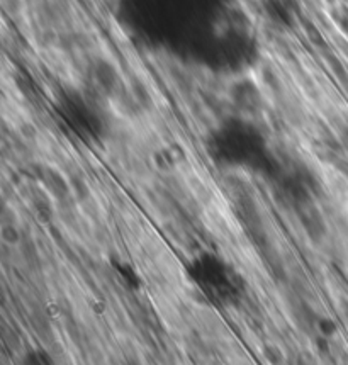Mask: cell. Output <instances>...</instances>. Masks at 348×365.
<instances>
[{
	"label": "cell",
	"mask_w": 348,
	"mask_h": 365,
	"mask_svg": "<svg viewBox=\"0 0 348 365\" xmlns=\"http://www.w3.org/2000/svg\"><path fill=\"white\" fill-rule=\"evenodd\" d=\"M21 365H46V362H44L43 355L38 350H29L22 357Z\"/></svg>",
	"instance_id": "1"
},
{
	"label": "cell",
	"mask_w": 348,
	"mask_h": 365,
	"mask_svg": "<svg viewBox=\"0 0 348 365\" xmlns=\"http://www.w3.org/2000/svg\"><path fill=\"white\" fill-rule=\"evenodd\" d=\"M345 279H347V284H348V262H347V265H345Z\"/></svg>",
	"instance_id": "2"
}]
</instances>
